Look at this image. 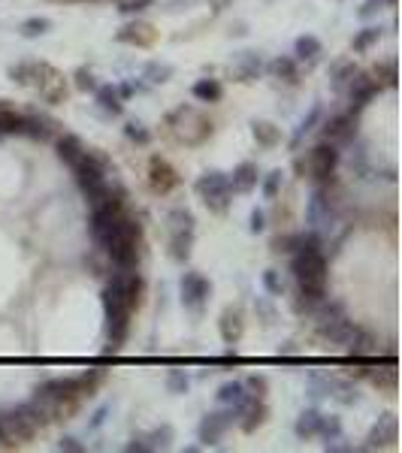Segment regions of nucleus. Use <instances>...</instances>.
Here are the masks:
<instances>
[{
    "label": "nucleus",
    "instance_id": "nucleus-55",
    "mask_svg": "<svg viewBox=\"0 0 402 453\" xmlns=\"http://www.w3.org/2000/svg\"><path fill=\"white\" fill-rule=\"evenodd\" d=\"M130 453H149V447H145V438L142 435H133L130 438V445H127Z\"/></svg>",
    "mask_w": 402,
    "mask_h": 453
},
{
    "label": "nucleus",
    "instance_id": "nucleus-25",
    "mask_svg": "<svg viewBox=\"0 0 402 453\" xmlns=\"http://www.w3.org/2000/svg\"><path fill=\"white\" fill-rule=\"evenodd\" d=\"M366 375H369V381L375 384L378 390H387V393H394L396 384H399V375H396L394 362H390V366H381V369H366Z\"/></svg>",
    "mask_w": 402,
    "mask_h": 453
},
{
    "label": "nucleus",
    "instance_id": "nucleus-28",
    "mask_svg": "<svg viewBox=\"0 0 402 453\" xmlns=\"http://www.w3.org/2000/svg\"><path fill=\"white\" fill-rule=\"evenodd\" d=\"M245 396H248V390H245V381H227V384H221L218 393H215V399L218 405H239Z\"/></svg>",
    "mask_w": 402,
    "mask_h": 453
},
{
    "label": "nucleus",
    "instance_id": "nucleus-13",
    "mask_svg": "<svg viewBox=\"0 0 402 453\" xmlns=\"http://www.w3.org/2000/svg\"><path fill=\"white\" fill-rule=\"evenodd\" d=\"M306 218H309L311 230H321V226H327V224L333 221V200H330V190L323 188V185L315 190V194H311Z\"/></svg>",
    "mask_w": 402,
    "mask_h": 453
},
{
    "label": "nucleus",
    "instance_id": "nucleus-49",
    "mask_svg": "<svg viewBox=\"0 0 402 453\" xmlns=\"http://www.w3.org/2000/svg\"><path fill=\"white\" fill-rule=\"evenodd\" d=\"M396 0H366V6L360 9V18H369V16H375V13H381L384 6H394Z\"/></svg>",
    "mask_w": 402,
    "mask_h": 453
},
{
    "label": "nucleus",
    "instance_id": "nucleus-5",
    "mask_svg": "<svg viewBox=\"0 0 402 453\" xmlns=\"http://www.w3.org/2000/svg\"><path fill=\"white\" fill-rule=\"evenodd\" d=\"M339 145H333V142H318L315 149H311V154H309V164H311V176H315V181L318 185H323L327 188L330 181H333V176H336V166H339Z\"/></svg>",
    "mask_w": 402,
    "mask_h": 453
},
{
    "label": "nucleus",
    "instance_id": "nucleus-37",
    "mask_svg": "<svg viewBox=\"0 0 402 453\" xmlns=\"http://www.w3.org/2000/svg\"><path fill=\"white\" fill-rule=\"evenodd\" d=\"M33 70H37V61H18V64L9 67L6 76L13 79V82H18V85H30L33 82Z\"/></svg>",
    "mask_w": 402,
    "mask_h": 453
},
{
    "label": "nucleus",
    "instance_id": "nucleus-20",
    "mask_svg": "<svg viewBox=\"0 0 402 453\" xmlns=\"http://www.w3.org/2000/svg\"><path fill=\"white\" fill-rule=\"evenodd\" d=\"M54 149H58V157H61V161L70 164V166L85 154V145H82V139H79L76 133H64V136H58V139H54Z\"/></svg>",
    "mask_w": 402,
    "mask_h": 453
},
{
    "label": "nucleus",
    "instance_id": "nucleus-17",
    "mask_svg": "<svg viewBox=\"0 0 402 453\" xmlns=\"http://www.w3.org/2000/svg\"><path fill=\"white\" fill-rule=\"evenodd\" d=\"M94 103H97V109L103 112V115H109V118H118L121 112H125V100L118 97L115 85H97V88H94Z\"/></svg>",
    "mask_w": 402,
    "mask_h": 453
},
{
    "label": "nucleus",
    "instance_id": "nucleus-11",
    "mask_svg": "<svg viewBox=\"0 0 402 453\" xmlns=\"http://www.w3.org/2000/svg\"><path fill=\"white\" fill-rule=\"evenodd\" d=\"M149 188H151V194H161V197H166L170 190L178 188V173L161 154H154L149 161Z\"/></svg>",
    "mask_w": 402,
    "mask_h": 453
},
{
    "label": "nucleus",
    "instance_id": "nucleus-29",
    "mask_svg": "<svg viewBox=\"0 0 402 453\" xmlns=\"http://www.w3.org/2000/svg\"><path fill=\"white\" fill-rule=\"evenodd\" d=\"M321 52H323V42L318 37H311V33H306V37H299L294 42V58L297 61H315Z\"/></svg>",
    "mask_w": 402,
    "mask_h": 453
},
{
    "label": "nucleus",
    "instance_id": "nucleus-6",
    "mask_svg": "<svg viewBox=\"0 0 402 453\" xmlns=\"http://www.w3.org/2000/svg\"><path fill=\"white\" fill-rule=\"evenodd\" d=\"M233 423H236V411H233L230 405H224L221 411H209L203 420H200L197 435H200V441H203L206 447H212V445H218V441L224 438V432Z\"/></svg>",
    "mask_w": 402,
    "mask_h": 453
},
{
    "label": "nucleus",
    "instance_id": "nucleus-2",
    "mask_svg": "<svg viewBox=\"0 0 402 453\" xmlns=\"http://www.w3.org/2000/svg\"><path fill=\"white\" fill-rule=\"evenodd\" d=\"M103 251L115 263V269H133L139 260V224L125 214V221L115 226V233L106 239Z\"/></svg>",
    "mask_w": 402,
    "mask_h": 453
},
{
    "label": "nucleus",
    "instance_id": "nucleus-38",
    "mask_svg": "<svg viewBox=\"0 0 402 453\" xmlns=\"http://www.w3.org/2000/svg\"><path fill=\"white\" fill-rule=\"evenodd\" d=\"M318 435L323 438V445L327 441H333V438H342V420L336 414H321V426H318Z\"/></svg>",
    "mask_w": 402,
    "mask_h": 453
},
{
    "label": "nucleus",
    "instance_id": "nucleus-36",
    "mask_svg": "<svg viewBox=\"0 0 402 453\" xmlns=\"http://www.w3.org/2000/svg\"><path fill=\"white\" fill-rule=\"evenodd\" d=\"M142 438H145V447H149V453H151V450H166L170 447L176 432H173V426H161V429H154L151 435H142Z\"/></svg>",
    "mask_w": 402,
    "mask_h": 453
},
{
    "label": "nucleus",
    "instance_id": "nucleus-51",
    "mask_svg": "<svg viewBox=\"0 0 402 453\" xmlns=\"http://www.w3.org/2000/svg\"><path fill=\"white\" fill-rule=\"evenodd\" d=\"M254 311L263 317V323H272V321H275V309H272V302H266V299L254 302Z\"/></svg>",
    "mask_w": 402,
    "mask_h": 453
},
{
    "label": "nucleus",
    "instance_id": "nucleus-35",
    "mask_svg": "<svg viewBox=\"0 0 402 453\" xmlns=\"http://www.w3.org/2000/svg\"><path fill=\"white\" fill-rule=\"evenodd\" d=\"M173 64H161V61H151V64H145V70H142V76L149 79L151 85H163V82H170L173 79Z\"/></svg>",
    "mask_w": 402,
    "mask_h": 453
},
{
    "label": "nucleus",
    "instance_id": "nucleus-9",
    "mask_svg": "<svg viewBox=\"0 0 402 453\" xmlns=\"http://www.w3.org/2000/svg\"><path fill=\"white\" fill-rule=\"evenodd\" d=\"M33 82H37L40 97L46 100V103H61V100L67 97L64 76L54 70L52 64H37V70H33Z\"/></svg>",
    "mask_w": 402,
    "mask_h": 453
},
{
    "label": "nucleus",
    "instance_id": "nucleus-14",
    "mask_svg": "<svg viewBox=\"0 0 402 453\" xmlns=\"http://www.w3.org/2000/svg\"><path fill=\"white\" fill-rule=\"evenodd\" d=\"M0 426H4V432H6V438H9V445H16V441H28V438H33V429L30 423H28V417L18 411V408H9V411H0Z\"/></svg>",
    "mask_w": 402,
    "mask_h": 453
},
{
    "label": "nucleus",
    "instance_id": "nucleus-8",
    "mask_svg": "<svg viewBox=\"0 0 402 453\" xmlns=\"http://www.w3.org/2000/svg\"><path fill=\"white\" fill-rule=\"evenodd\" d=\"M178 290H182V305L191 311H203V305L212 297V285L200 272H185L182 281H178Z\"/></svg>",
    "mask_w": 402,
    "mask_h": 453
},
{
    "label": "nucleus",
    "instance_id": "nucleus-22",
    "mask_svg": "<svg viewBox=\"0 0 402 453\" xmlns=\"http://www.w3.org/2000/svg\"><path fill=\"white\" fill-rule=\"evenodd\" d=\"M263 73V61L258 52H242V58L236 61V76L239 82H254Z\"/></svg>",
    "mask_w": 402,
    "mask_h": 453
},
{
    "label": "nucleus",
    "instance_id": "nucleus-24",
    "mask_svg": "<svg viewBox=\"0 0 402 453\" xmlns=\"http://www.w3.org/2000/svg\"><path fill=\"white\" fill-rule=\"evenodd\" d=\"M275 79H285V82H297V76H299V61L297 58H290V55H282V58H275L270 61V67H266Z\"/></svg>",
    "mask_w": 402,
    "mask_h": 453
},
{
    "label": "nucleus",
    "instance_id": "nucleus-30",
    "mask_svg": "<svg viewBox=\"0 0 402 453\" xmlns=\"http://www.w3.org/2000/svg\"><path fill=\"white\" fill-rule=\"evenodd\" d=\"M166 226H170V233H194V214L188 209H170L166 212Z\"/></svg>",
    "mask_w": 402,
    "mask_h": 453
},
{
    "label": "nucleus",
    "instance_id": "nucleus-45",
    "mask_svg": "<svg viewBox=\"0 0 402 453\" xmlns=\"http://www.w3.org/2000/svg\"><path fill=\"white\" fill-rule=\"evenodd\" d=\"M263 287L270 290V297H285V281L275 269H266L263 272Z\"/></svg>",
    "mask_w": 402,
    "mask_h": 453
},
{
    "label": "nucleus",
    "instance_id": "nucleus-52",
    "mask_svg": "<svg viewBox=\"0 0 402 453\" xmlns=\"http://www.w3.org/2000/svg\"><path fill=\"white\" fill-rule=\"evenodd\" d=\"M248 230H251V233H263V230H266V214H263V209H254V212H251Z\"/></svg>",
    "mask_w": 402,
    "mask_h": 453
},
{
    "label": "nucleus",
    "instance_id": "nucleus-34",
    "mask_svg": "<svg viewBox=\"0 0 402 453\" xmlns=\"http://www.w3.org/2000/svg\"><path fill=\"white\" fill-rule=\"evenodd\" d=\"M357 73V67H354V61H336L330 67V82H333V88L336 91H342L345 85L351 82V76Z\"/></svg>",
    "mask_w": 402,
    "mask_h": 453
},
{
    "label": "nucleus",
    "instance_id": "nucleus-7",
    "mask_svg": "<svg viewBox=\"0 0 402 453\" xmlns=\"http://www.w3.org/2000/svg\"><path fill=\"white\" fill-rule=\"evenodd\" d=\"M345 88H348V100H351V109H348V112H351V115H360V112L372 103V97H375L384 85L378 82V79H372V76H366V73L357 70V73L351 76V82L345 85Z\"/></svg>",
    "mask_w": 402,
    "mask_h": 453
},
{
    "label": "nucleus",
    "instance_id": "nucleus-31",
    "mask_svg": "<svg viewBox=\"0 0 402 453\" xmlns=\"http://www.w3.org/2000/svg\"><path fill=\"white\" fill-rule=\"evenodd\" d=\"M21 130H25V115L0 106V136H21Z\"/></svg>",
    "mask_w": 402,
    "mask_h": 453
},
{
    "label": "nucleus",
    "instance_id": "nucleus-47",
    "mask_svg": "<svg viewBox=\"0 0 402 453\" xmlns=\"http://www.w3.org/2000/svg\"><path fill=\"white\" fill-rule=\"evenodd\" d=\"M154 4V0H125V4L118 6V13L121 16H139V13H145Z\"/></svg>",
    "mask_w": 402,
    "mask_h": 453
},
{
    "label": "nucleus",
    "instance_id": "nucleus-21",
    "mask_svg": "<svg viewBox=\"0 0 402 453\" xmlns=\"http://www.w3.org/2000/svg\"><path fill=\"white\" fill-rule=\"evenodd\" d=\"M191 94L200 100V103H221L224 85H221L218 79H197V82L191 85Z\"/></svg>",
    "mask_w": 402,
    "mask_h": 453
},
{
    "label": "nucleus",
    "instance_id": "nucleus-3",
    "mask_svg": "<svg viewBox=\"0 0 402 453\" xmlns=\"http://www.w3.org/2000/svg\"><path fill=\"white\" fill-rule=\"evenodd\" d=\"M194 190L197 197L206 202L212 212H227L230 202H233V188H230V176L227 173H218V169H212V173H203L197 181H194Z\"/></svg>",
    "mask_w": 402,
    "mask_h": 453
},
{
    "label": "nucleus",
    "instance_id": "nucleus-41",
    "mask_svg": "<svg viewBox=\"0 0 402 453\" xmlns=\"http://www.w3.org/2000/svg\"><path fill=\"white\" fill-rule=\"evenodd\" d=\"M125 136L130 142H137V145H149L151 142V130L145 127L142 121H127L125 124Z\"/></svg>",
    "mask_w": 402,
    "mask_h": 453
},
{
    "label": "nucleus",
    "instance_id": "nucleus-19",
    "mask_svg": "<svg viewBox=\"0 0 402 453\" xmlns=\"http://www.w3.org/2000/svg\"><path fill=\"white\" fill-rule=\"evenodd\" d=\"M327 396L339 399L342 405H357L360 402V393H357L354 384L348 378H336V375H327Z\"/></svg>",
    "mask_w": 402,
    "mask_h": 453
},
{
    "label": "nucleus",
    "instance_id": "nucleus-1",
    "mask_svg": "<svg viewBox=\"0 0 402 453\" xmlns=\"http://www.w3.org/2000/svg\"><path fill=\"white\" fill-rule=\"evenodd\" d=\"M142 278L133 269H118L103 287V311H106V348L118 350L130 333V314L139 305Z\"/></svg>",
    "mask_w": 402,
    "mask_h": 453
},
{
    "label": "nucleus",
    "instance_id": "nucleus-44",
    "mask_svg": "<svg viewBox=\"0 0 402 453\" xmlns=\"http://www.w3.org/2000/svg\"><path fill=\"white\" fill-rule=\"evenodd\" d=\"M282 178H285L282 169H272V173L263 178V197L266 200H275L278 197V190H282Z\"/></svg>",
    "mask_w": 402,
    "mask_h": 453
},
{
    "label": "nucleus",
    "instance_id": "nucleus-12",
    "mask_svg": "<svg viewBox=\"0 0 402 453\" xmlns=\"http://www.w3.org/2000/svg\"><path fill=\"white\" fill-rule=\"evenodd\" d=\"M399 438V420L396 414H381L378 417V423L372 426L369 438H366L363 450H384V447H394Z\"/></svg>",
    "mask_w": 402,
    "mask_h": 453
},
{
    "label": "nucleus",
    "instance_id": "nucleus-39",
    "mask_svg": "<svg viewBox=\"0 0 402 453\" xmlns=\"http://www.w3.org/2000/svg\"><path fill=\"white\" fill-rule=\"evenodd\" d=\"M378 40H381V28H378V25H369V28H363L360 33H357L351 45H354V52H366V49H372Z\"/></svg>",
    "mask_w": 402,
    "mask_h": 453
},
{
    "label": "nucleus",
    "instance_id": "nucleus-50",
    "mask_svg": "<svg viewBox=\"0 0 402 453\" xmlns=\"http://www.w3.org/2000/svg\"><path fill=\"white\" fill-rule=\"evenodd\" d=\"M245 390H248L251 396H263V393H266V378H263V375L245 378Z\"/></svg>",
    "mask_w": 402,
    "mask_h": 453
},
{
    "label": "nucleus",
    "instance_id": "nucleus-33",
    "mask_svg": "<svg viewBox=\"0 0 402 453\" xmlns=\"http://www.w3.org/2000/svg\"><path fill=\"white\" fill-rule=\"evenodd\" d=\"M49 30H52V21L46 16H30V18L21 21V28H18V33L25 40H37V37H42V33H49Z\"/></svg>",
    "mask_w": 402,
    "mask_h": 453
},
{
    "label": "nucleus",
    "instance_id": "nucleus-43",
    "mask_svg": "<svg viewBox=\"0 0 402 453\" xmlns=\"http://www.w3.org/2000/svg\"><path fill=\"white\" fill-rule=\"evenodd\" d=\"M375 76L381 85H396V58H387V61H378L375 64Z\"/></svg>",
    "mask_w": 402,
    "mask_h": 453
},
{
    "label": "nucleus",
    "instance_id": "nucleus-53",
    "mask_svg": "<svg viewBox=\"0 0 402 453\" xmlns=\"http://www.w3.org/2000/svg\"><path fill=\"white\" fill-rule=\"evenodd\" d=\"M58 450H70V453H82L85 445H79V438H73V435H64L58 441Z\"/></svg>",
    "mask_w": 402,
    "mask_h": 453
},
{
    "label": "nucleus",
    "instance_id": "nucleus-32",
    "mask_svg": "<svg viewBox=\"0 0 402 453\" xmlns=\"http://www.w3.org/2000/svg\"><path fill=\"white\" fill-rule=\"evenodd\" d=\"M321 118H323V109H321V103H315V106L309 109V115H306L303 121H299V127H297V133H294V139H290V149H299V142L306 139V133L315 130V124H318Z\"/></svg>",
    "mask_w": 402,
    "mask_h": 453
},
{
    "label": "nucleus",
    "instance_id": "nucleus-26",
    "mask_svg": "<svg viewBox=\"0 0 402 453\" xmlns=\"http://www.w3.org/2000/svg\"><path fill=\"white\" fill-rule=\"evenodd\" d=\"M318 426H321V411L318 408H306V411L297 417L294 432H297V438H311V435H318Z\"/></svg>",
    "mask_w": 402,
    "mask_h": 453
},
{
    "label": "nucleus",
    "instance_id": "nucleus-15",
    "mask_svg": "<svg viewBox=\"0 0 402 453\" xmlns=\"http://www.w3.org/2000/svg\"><path fill=\"white\" fill-rule=\"evenodd\" d=\"M115 40L125 45H137V49H149V45L158 40V30H154L149 21H130V25H125L115 33Z\"/></svg>",
    "mask_w": 402,
    "mask_h": 453
},
{
    "label": "nucleus",
    "instance_id": "nucleus-10",
    "mask_svg": "<svg viewBox=\"0 0 402 453\" xmlns=\"http://www.w3.org/2000/svg\"><path fill=\"white\" fill-rule=\"evenodd\" d=\"M323 139L333 142V145H348L357 139V115H351V112H339V115H333L323 121Z\"/></svg>",
    "mask_w": 402,
    "mask_h": 453
},
{
    "label": "nucleus",
    "instance_id": "nucleus-23",
    "mask_svg": "<svg viewBox=\"0 0 402 453\" xmlns=\"http://www.w3.org/2000/svg\"><path fill=\"white\" fill-rule=\"evenodd\" d=\"M194 248V233H170V257L176 263H188Z\"/></svg>",
    "mask_w": 402,
    "mask_h": 453
},
{
    "label": "nucleus",
    "instance_id": "nucleus-16",
    "mask_svg": "<svg viewBox=\"0 0 402 453\" xmlns=\"http://www.w3.org/2000/svg\"><path fill=\"white\" fill-rule=\"evenodd\" d=\"M258 181H260L258 164L242 161L236 169H233V176H230V188H233V194H248V190L258 188Z\"/></svg>",
    "mask_w": 402,
    "mask_h": 453
},
{
    "label": "nucleus",
    "instance_id": "nucleus-48",
    "mask_svg": "<svg viewBox=\"0 0 402 453\" xmlns=\"http://www.w3.org/2000/svg\"><path fill=\"white\" fill-rule=\"evenodd\" d=\"M76 88L79 91H94L97 88V79L88 67H79V70H76Z\"/></svg>",
    "mask_w": 402,
    "mask_h": 453
},
{
    "label": "nucleus",
    "instance_id": "nucleus-4",
    "mask_svg": "<svg viewBox=\"0 0 402 453\" xmlns=\"http://www.w3.org/2000/svg\"><path fill=\"white\" fill-rule=\"evenodd\" d=\"M76 181H79L82 194H91V190L106 185V173H109V161L100 151H85L79 161L73 164Z\"/></svg>",
    "mask_w": 402,
    "mask_h": 453
},
{
    "label": "nucleus",
    "instance_id": "nucleus-18",
    "mask_svg": "<svg viewBox=\"0 0 402 453\" xmlns=\"http://www.w3.org/2000/svg\"><path fill=\"white\" fill-rule=\"evenodd\" d=\"M218 330H221V338H224L227 345H236L242 338V330H245L242 314L236 309H224L221 311V321H218Z\"/></svg>",
    "mask_w": 402,
    "mask_h": 453
},
{
    "label": "nucleus",
    "instance_id": "nucleus-27",
    "mask_svg": "<svg viewBox=\"0 0 402 453\" xmlns=\"http://www.w3.org/2000/svg\"><path fill=\"white\" fill-rule=\"evenodd\" d=\"M251 133H254V139H258V145H263V149H275V145L282 142V130H278L275 124H270V121H254Z\"/></svg>",
    "mask_w": 402,
    "mask_h": 453
},
{
    "label": "nucleus",
    "instance_id": "nucleus-54",
    "mask_svg": "<svg viewBox=\"0 0 402 453\" xmlns=\"http://www.w3.org/2000/svg\"><path fill=\"white\" fill-rule=\"evenodd\" d=\"M115 91H118V97L121 100H130L133 94H137V91H142L139 85H133V82H121V85H115Z\"/></svg>",
    "mask_w": 402,
    "mask_h": 453
},
{
    "label": "nucleus",
    "instance_id": "nucleus-40",
    "mask_svg": "<svg viewBox=\"0 0 402 453\" xmlns=\"http://www.w3.org/2000/svg\"><path fill=\"white\" fill-rule=\"evenodd\" d=\"M372 350H375V336L366 333L363 326H360V333H357L354 345L348 348V354H351V357H366V354H372Z\"/></svg>",
    "mask_w": 402,
    "mask_h": 453
},
{
    "label": "nucleus",
    "instance_id": "nucleus-42",
    "mask_svg": "<svg viewBox=\"0 0 402 453\" xmlns=\"http://www.w3.org/2000/svg\"><path fill=\"white\" fill-rule=\"evenodd\" d=\"M188 387H191V378H188L182 369H170V375H166V390L182 396V393H188Z\"/></svg>",
    "mask_w": 402,
    "mask_h": 453
},
{
    "label": "nucleus",
    "instance_id": "nucleus-46",
    "mask_svg": "<svg viewBox=\"0 0 402 453\" xmlns=\"http://www.w3.org/2000/svg\"><path fill=\"white\" fill-rule=\"evenodd\" d=\"M109 414H113V402H103V405H100L97 411L91 414V420H88V432H97V429L106 423V417H109Z\"/></svg>",
    "mask_w": 402,
    "mask_h": 453
}]
</instances>
